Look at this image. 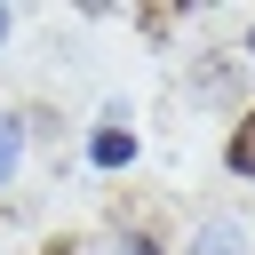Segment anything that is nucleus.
I'll list each match as a JSON object with an SVG mask.
<instances>
[{
    "label": "nucleus",
    "instance_id": "obj_1",
    "mask_svg": "<svg viewBox=\"0 0 255 255\" xmlns=\"http://www.w3.org/2000/svg\"><path fill=\"white\" fill-rule=\"evenodd\" d=\"M88 159H96V167H128V159H135V135H128V128H96V135H88Z\"/></svg>",
    "mask_w": 255,
    "mask_h": 255
},
{
    "label": "nucleus",
    "instance_id": "obj_2",
    "mask_svg": "<svg viewBox=\"0 0 255 255\" xmlns=\"http://www.w3.org/2000/svg\"><path fill=\"white\" fill-rule=\"evenodd\" d=\"M223 159H231V175H247V183H255V112H239V128H231Z\"/></svg>",
    "mask_w": 255,
    "mask_h": 255
},
{
    "label": "nucleus",
    "instance_id": "obj_3",
    "mask_svg": "<svg viewBox=\"0 0 255 255\" xmlns=\"http://www.w3.org/2000/svg\"><path fill=\"white\" fill-rule=\"evenodd\" d=\"M16 159H24V120H0V183L16 175Z\"/></svg>",
    "mask_w": 255,
    "mask_h": 255
},
{
    "label": "nucleus",
    "instance_id": "obj_4",
    "mask_svg": "<svg viewBox=\"0 0 255 255\" xmlns=\"http://www.w3.org/2000/svg\"><path fill=\"white\" fill-rule=\"evenodd\" d=\"M199 255H239V239H231V231H223V223H215V231H207V239H199Z\"/></svg>",
    "mask_w": 255,
    "mask_h": 255
},
{
    "label": "nucleus",
    "instance_id": "obj_5",
    "mask_svg": "<svg viewBox=\"0 0 255 255\" xmlns=\"http://www.w3.org/2000/svg\"><path fill=\"white\" fill-rule=\"evenodd\" d=\"M120 255H159V239H128V247H120Z\"/></svg>",
    "mask_w": 255,
    "mask_h": 255
},
{
    "label": "nucleus",
    "instance_id": "obj_6",
    "mask_svg": "<svg viewBox=\"0 0 255 255\" xmlns=\"http://www.w3.org/2000/svg\"><path fill=\"white\" fill-rule=\"evenodd\" d=\"M8 32H16V16H8V8H0V48H8Z\"/></svg>",
    "mask_w": 255,
    "mask_h": 255
},
{
    "label": "nucleus",
    "instance_id": "obj_7",
    "mask_svg": "<svg viewBox=\"0 0 255 255\" xmlns=\"http://www.w3.org/2000/svg\"><path fill=\"white\" fill-rule=\"evenodd\" d=\"M48 255H72V247H64V239H56V247H48Z\"/></svg>",
    "mask_w": 255,
    "mask_h": 255
}]
</instances>
